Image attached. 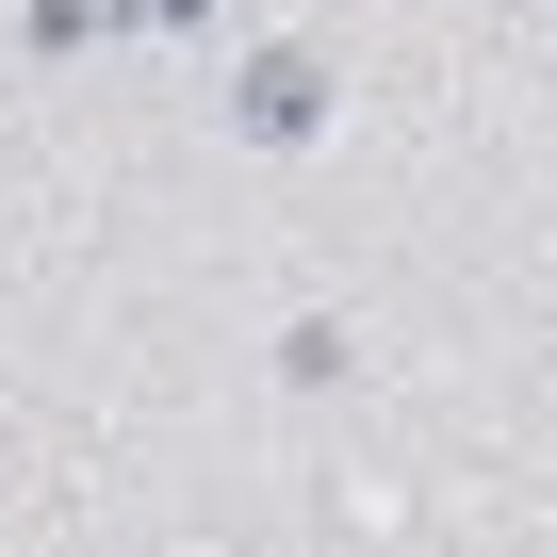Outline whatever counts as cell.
Masks as SVG:
<instances>
[{
	"mask_svg": "<svg viewBox=\"0 0 557 557\" xmlns=\"http://www.w3.org/2000/svg\"><path fill=\"white\" fill-rule=\"evenodd\" d=\"M246 132H312V66H246Z\"/></svg>",
	"mask_w": 557,
	"mask_h": 557,
	"instance_id": "obj_1",
	"label": "cell"
}]
</instances>
